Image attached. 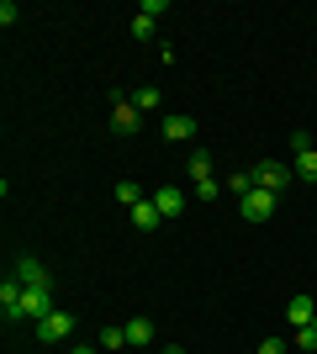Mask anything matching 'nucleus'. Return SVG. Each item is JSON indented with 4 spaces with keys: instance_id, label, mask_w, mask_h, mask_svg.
Returning <instances> with one entry per match:
<instances>
[{
    "instance_id": "4be33fe9",
    "label": "nucleus",
    "mask_w": 317,
    "mask_h": 354,
    "mask_svg": "<svg viewBox=\"0 0 317 354\" xmlns=\"http://www.w3.org/2000/svg\"><path fill=\"white\" fill-rule=\"evenodd\" d=\"M259 354H286V339H265V344H259Z\"/></svg>"
},
{
    "instance_id": "423d86ee",
    "label": "nucleus",
    "mask_w": 317,
    "mask_h": 354,
    "mask_svg": "<svg viewBox=\"0 0 317 354\" xmlns=\"http://www.w3.org/2000/svg\"><path fill=\"white\" fill-rule=\"evenodd\" d=\"M69 333H75V312H53V317L37 323V339H43V344H64Z\"/></svg>"
},
{
    "instance_id": "4468645a",
    "label": "nucleus",
    "mask_w": 317,
    "mask_h": 354,
    "mask_svg": "<svg viewBox=\"0 0 317 354\" xmlns=\"http://www.w3.org/2000/svg\"><path fill=\"white\" fill-rule=\"evenodd\" d=\"M133 106H137V111H159V106H164V95L143 85V90H137V95H133Z\"/></svg>"
},
{
    "instance_id": "1a4fd4ad",
    "label": "nucleus",
    "mask_w": 317,
    "mask_h": 354,
    "mask_svg": "<svg viewBox=\"0 0 317 354\" xmlns=\"http://www.w3.org/2000/svg\"><path fill=\"white\" fill-rule=\"evenodd\" d=\"M148 201H153V207H159V217H175V212H180V207H185V196H180V191H175V185H164V191H153V196H148Z\"/></svg>"
},
{
    "instance_id": "f8f14e48",
    "label": "nucleus",
    "mask_w": 317,
    "mask_h": 354,
    "mask_svg": "<svg viewBox=\"0 0 317 354\" xmlns=\"http://www.w3.org/2000/svg\"><path fill=\"white\" fill-rule=\"evenodd\" d=\"M127 344H133V349H148L153 344V323L148 317H133V323H127Z\"/></svg>"
},
{
    "instance_id": "f257e3e1",
    "label": "nucleus",
    "mask_w": 317,
    "mask_h": 354,
    "mask_svg": "<svg viewBox=\"0 0 317 354\" xmlns=\"http://www.w3.org/2000/svg\"><path fill=\"white\" fill-rule=\"evenodd\" d=\"M249 175H254V185H259V191H270V196H280V191L291 185V180H296V175L286 169V164H275V159H259L254 169H249Z\"/></svg>"
},
{
    "instance_id": "2eb2a0df",
    "label": "nucleus",
    "mask_w": 317,
    "mask_h": 354,
    "mask_svg": "<svg viewBox=\"0 0 317 354\" xmlns=\"http://www.w3.org/2000/svg\"><path fill=\"white\" fill-rule=\"evenodd\" d=\"M296 349H302V354H317V323L296 328Z\"/></svg>"
},
{
    "instance_id": "ddd939ff",
    "label": "nucleus",
    "mask_w": 317,
    "mask_h": 354,
    "mask_svg": "<svg viewBox=\"0 0 317 354\" xmlns=\"http://www.w3.org/2000/svg\"><path fill=\"white\" fill-rule=\"evenodd\" d=\"M191 180H211V153H206V148L191 153Z\"/></svg>"
},
{
    "instance_id": "6ab92c4d",
    "label": "nucleus",
    "mask_w": 317,
    "mask_h": 354,
    "mask_svg": "<svg viewBox=\"0 0 317 354\" xmlns=\"http://www.w3.org/2000/svg\"><path fill=\"white\" fill-rule=\"evenodd\" d=\"M122 344H127V328H106L101 333V349H122Z\"/></svg>"
},
{
    "instance_id": "39448f33",
    "label": "nucleus",
    "mask_w": 317,
    "mask_h": 354,
    "mask_svg": "<svg viewBox=\"0 0 317 354\" xmlns=\"http://www.w3.org/2000/svg\"><path fill=\"white\" fill-rule=\"evenodd\" d=\"M21 317H32V323L53 317V291H43V286H27V291H21Z\"/></svg>"
},
{
    "instance_id": "6e6552de",
    "label": "nucleus",
    "mask_w": 317,
    "mask_h": 354,
    "mask_svg": "<svg viewBox=\"0 0 317 354\" xmlns=\"http://www.w3.org/2000/svg\"><path fill=\"white\" fill-rule=\"evenodd\" d=\"M286 317H291V328H307V323H317L312 296H291V301H286Z\"/></svg>"
},
{
    "instance_id": "7ed1b4c3",
    "label": "nucleus",
    "mask_w": 317,
    "mask_h": 354,
    "mask_svg": "<svg viewBox=\"0 0 317 354\" xmlns=\"http://www.w3.org/2000/svg\"><path fill=\"white\" fill-rule=\"evenodd\" d=\"M291 143H296V164H291V175L302 180V185H317V148H312V138L296 133Z\"/></svg>"
},
{
    "instance_id": "f03ea898",
    "label": "nucleus",
    "mask_w": 317,
    "mask_h": 354,
    "mask_svg": "<svg viewBox=\"0 0 317 354\" xmlns=\"http://www.w3.org/2000/svg\"><path fill=\"white\" fill-rule=\"evenodd\" d=\"M275 207H280V196L259 191V185H254V191H249V196H243V201H238L243 222H270V217H275Z\"/></svg>"
},
{
    "instance_id": "f3484780",
    "label": "nucleus",
    "mask_w": 317,
    "mask_h": 354,
    "mask_svg": "<svg viewBox=\"0 0 317 354\" xmlns=\"http://www.w3.org/2000/svg\"><path fill=\"white\" fill-rule=\"evenodd\" d=\"M222 191H227V185H222L217 175H211V180H196V196H201V201H217Z\"/></svg>"
},
{
    "instance_id": "aec40b11",
    "label": "nucleus",
    "mask_w": 317,
    "mask_h": 354,
    "mask_svg": "<svg viewBox=\"0 0 317 354\" xmlns=\"http://www.w3.org/2000/svg\"><path fill=\"white\" fill-rule=\"evenodd\" d=\"M137 11H143V16H148V21H153V16H164V11H169V0H143Z\"/></svg>"
},
{
    "instance_id": "a211bd4d",
    "label": "nucleus",
    "mask_w": 317,
    "mask_h": 354,
    "mask_svg": "<svg viewBox=\"0 0 317 354\" xmlns=\"http://www.w3.org/2000/svg\"><path fill=\"white\" fill-rule=\"evenodd\" d=\"M117 201H122L127 212H133L137 201H143V196H137V185H133V180H122V185H117Z\"/></svg>"
},
{
    "instance_id": "9b49d317",
    "label": "nucleus",
    "mask_w": 317,
    "mask_h": 354,
    "mask_svg": "<svg viewBox=\"0 0 317 354\" xmlns=\"http://www.w3.org/2000/svg\"><path fill=\"white\" fill-rule=\"evenodd\" d=\"M133 227H143V233H153V227H164L159 207H153V201H137V207H133Z\"/></svg>"
},
{
    "instance_id": "20e7f679",
    "label": "nucleus",
    "mask_w": 317,
    "mask_h": 354,
    "mask_svg": "<svg viewBox=\"0 0 317 354\" xmlns=\"http://www.w3.org/2000/svg\"><path fill=\"white\" fill-rule=\"evenodd\" d=\"M11 275H16L21 286H43V291H53V275H48V265H43V259H32V254H21V259H16Z\"/></svg>"
},
{
    "instance_id": "dca6fc26",
    "label": "nucleus",
    "mask_w": 317,
    "mask_h": 354,
    "mask_svg": "<svg viewBox=\"0 0 317 354\" xmlns=\"http://www.w3.org/2000/svg\"><path fill=\"white\" fill-rule=\"evenodd\" d=\"M227 191H233V196L243 201V196L254 191V175H249V169H243V175H227Z\"/></svg>"
},
{
    "instance_id": "5701e85b",
    "label": "nucleus",
    "mask_w": 317,
    "mask_h": 354,
    "mask_svg": "<svg viewBox=\"0 0 317 354\" xmlns=\"http://www.w3.org/2000/svg\"><path fill=\"white\" fill-rule=\"evenodd\" d=\"M69 354H95V349H90V344H75V349H69Z\"/></svg>"
},
{
    "instance_id": "412c9836",
    "label": "nucleus",
    "mask_w": 317,
    "mask_h": 354,
    "mask_svg": "<svg viewBox=\"0 0 317 354\" xmlns=\"http://www.w3.org/2000/svg\"><path fill=\"white\" fill-rule=\"evenodd\" d=\"M133 37H153V21H148V16H143V11L133 16Z\"/></svg>"
},
{
    "instance_id": "0eeeda50",
    "label": "nucleus",
    "mask_w": 317,
    "mask_h": 354,
    "mask_svg": "<svg viewBox=\"0 0 317 354\" xmlns=\"http://www.w3.org/2000/svg\"><path fill=\"white\" fill-rule=\"evenodd\" d=\"M111 133H122V138L137 133V106L122 101V95H117V106H111Z\"/></svg>"
},
{
    "instance_id": "9d476101",
    "label": "nucleus",
    "mask_w": 317,
    "mask_h": 354,
    "mask_svg": "<svg viewBox=\"0 0 317 354\" xmlns=\"http://www.w3.org/2000/svg\"><path fill=\"white\" fill-rule=\"evenodd\" d=\"M164 138L169 143H191V138H196V122L191 117H164Z\"/></svg>"
},
{
    "instance_id": "b1692460",
    "label": "nucleus",
    "mask_w": 317,
    "mask_h": 354,
    "mask_svg": "<svg viewBox=\"0 0 317 354\" xmlns=\"http://www.w3.org/2000/svg\"><path fill=\"white\" fill-rule=\"evenodd\" d=\"M164 354H185V349H180V344H169V349H164Z\"/></svg>"
}]
</instances>
